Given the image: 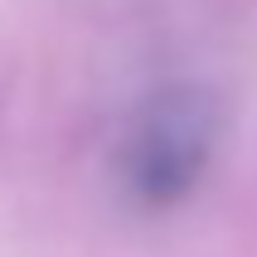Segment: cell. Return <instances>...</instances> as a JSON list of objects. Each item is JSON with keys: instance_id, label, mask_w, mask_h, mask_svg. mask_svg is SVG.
<instances>
[{"instance_id": "cell-1", "label": "cell", "mask_w": 257, "mask_h": 257, "mask_svg": "<svg viewBox=\"0 0 257 257\" xmlns=\"http://www.w3.org/2000/svg\"><path fill=\"white\" fill-rule=\"evenodd\" d=\"M218 141V112L204 87H165L131 116L116 165L121 185L141 209H170L189 199L209 170Z\"/></svg>"}]
</instances>
